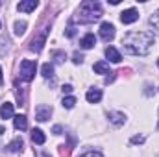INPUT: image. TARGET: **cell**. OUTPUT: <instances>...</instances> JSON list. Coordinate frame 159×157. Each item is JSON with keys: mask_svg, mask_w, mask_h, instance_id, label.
Listing matches in <instances>:
<instances>
[{"mask_svg": "<svg viewBox=\"0 0 159 157\" xmlns=\"http://www.w3.org/2000/svg\"><path fill=\"white\" fill-rule=\"evenodd\" d=\"M122 46H124L126 54L146 56L154 46V34H150V32H129L124 35Z\"/></svg>", "mask_w": 159, "mask_h": 157, "instance_id": "obj_1", "label": "cell"}, {"mask_svg": "<svg viewBox=\"0 0 159 157\" xmlns=\"http://www.w3.org/2000/svg\"><path fill=\"white\" fill-rule=\"evenodd\" d=\"M102 15H104V11H102L100 2H96V0H85V2L80 4L74 20L80 22V24H89V22L98 20Z\"/></svg>", "mask_w": 159, "mask_h": 157, "instance_id": "obj_2", "label": "cell"}, {"mask_svg": "<svg viewBox=\"0 0 159 157\" xmlns=\"http://www.w3.org/2000/svg\"><path fill=\"white\" fill-rule=\"evenodd\" d=\"M35 76V61L32 59H24L20 63V78L24 81H32Z\"/></svg>", "mask_w": 159, "mask_h": 157, "instance_id": "obj_3", "label": "cell"}, {"mask_svg": "<svg viewBox=\"0 0 159 157\" xmlns=\"http://www.w3.org/2000/svg\"><path fill=\"white\" fill-rule=\"evenodd\" d=\"M46 35H48V28H43L39 34L32 39V43H30V50H32V52H41L43 46L46 44Z\"/></svg>", "mask_w": 159, "mask_h": 157, "instance_id": "obj_4", "label": "cell"}, {"mask_svg": "<svg viewBox=\"0 0 159 157\" xmlns=\"http://www.w3.org/2000/svg\"><path fill=\"white\" fill-rule=\"evenodd\" d=\"M50 117H52V107H50V105H46V104H39V105L35 107V120H39V122H46Z\"/></svg>", "mask_w": 159, "mask_h": 157, "instance_id": "obj_5", "label": "cell"}, {"mask_svg": "<svg viewBox=\"0 0 159 157\" xmlns=\"http://www.w3.org/2000/svg\"><path fill=\"white\" fill-rule=\"evenodd\" d=\"M100 37L106 43L113 41V37H115V26L111 22H102V26H100Z\"/></svg>", "mask_w": 159, "mask_h": 157, "instance_id": "obj_6", "label": "cell"}, {"mask_svg": "<svg viewBox=\"0 0 159 157\" xmlns=\"http://www.w3.org/2000/svg\"><path fill=\"white\" fill-rule=\"evenodd\" d=\"M137 19H139V11L133 9V7H129V9H126V11L120 13V20H122V24H133Z\"/></svg>", "mask_w": 159, "mask_h": 157, "instance_id": "obj_7", "label": "cell"}, {"mask_svg": "<svg viewBox=\"0 0 159 157\" xmlns=\"http://www.w3.org/2000/svg\"><path fill=\"white\" fill-rule=\"evenodd\" d=\"M37 6H39L37 0H24V2H19V4H17V9H19V11H24V13H30V11H34Z\"/></svg>", "mask_w": 159, "mask_h": 157, "instance_id": "obj_8", "label": "cell"}, {"mask_svg": "<svg viewBox=\"0 0 159 157\" xmlns=\"http://www.w3.org/2000/svg\"><path fill=\"white\" fill-rule=\"evenodd\" d=\"M85 98H87V102H89V104H98V102L102 100V91H100V89H96V87H93V89H89V91H87Z\"/></svg>", "mask_w": 159, "mask_h": 157, "instance_id": "obj_9", "label": "cell"}, {"mask_svg": "<svg viewBox=\"0 0 159 157\" xmlns=\"http://www.w3.org/2000/svg\"><path fill=\"white\" fill-rule=\"evenodd\" d=\"M106 57H107L109 61H113V63H120V61H122V56H120V52L115 46H107V48H106Z\"/></svg>", "mask_w": 159, "mask_h": 157, "instance_id": "obj_10", "label": "cell"}, {"mask_svg": "<svg viewBox=\"0 0 159 157\" xmlns=\"http://www.w3.org/2000/svg\"><path fill=\"white\" fill-rule=\"evenodd\" d=\"M96 44V37H94V34H87V35H83L81 41H80V46L83 48V50H89V48H93Z\"/></svg>", "mask_w": 159, "mask_h": 157, "instance_id": "obj_11", "label": "cell"}, {"mask_svg": "<svg viewBox=\"0 0 159 157\" xmlns=\"http://www.w3.org/2000/svg\"><path fill=\"white\" fill-rule=\"evenodd\" d=\"M107 118H109V122H111L113 126H122V124L126 122L124 113H117V111H111V113L107 115Z\"/></svg>", "mask_w": 159, "mask_h": 157, "instance_id": "obj_12", "label": "cell"}, {"mask_svg": "<svg viewBox=\"0 0 159 157\" xmlns=\"http://www.w3.org/2000/svg\"><path fill=\"white\" fill-rule=\"evenodd\" d=\"M13 124H15V128L20 129V131L28 129V118L24 117V115H15V117H13Z\"/></svg>", "mask_w": 159, "mask_h": 157, "instance_id": "obj_13", "label": "cell"}, {"mask_svg": "<svg viewBox=\"0 0 159 157\" xmlns=\"http://www.w3.org/2000/svg\"><path fill=\"white\" fill-rule=\"evenodd\" d=\"M0 117L4 118V120L13 118V104H9V102L2 104V107H0Z\"/></svg>", "mask_w": 159, "mask_h": 157, "instance_id": "obj_14", "label": "cell"}, {"mask_svg": "<svg viewBox=\"0 0 159 157\" xmlns=\"http://www.w3.org/2000/svg\"><path fill=\"white\" fill-rule=\"evenodd\" d=\"M94 72L96 74H109V65L106 63V61H98V63H94Z\"/></svg>", "mask_w": 159, "mask_h": 157, "instance_id": "obj_15", "label": "cell"}, {"mask_svg": "<svg viewBox=\"0 0 159 157\" xmlns=\"http://www.w3.org/2000/svg\"><path fill=\"white\" fill-rule=\"evenodd\" d=\"M7 150H9V152H13V154H15V152H20V150H22V139H20V137L13 139V141L7 144Z\"/></svg>", "mask_w": 159, "mask_h": 157, "instance_id": "obj_16", "label": "cell"}, {"mask_svg": "<svg viewBox=\"0 0 159 157\" xmlns=\"http://www.w3.org/2000/svg\"><path fill=\"white\" fill-rule=\"evenodd\" d=\"M32 141H34L35 144H44L46 137H44V133H43L41 129H34V131H32Z\"/></svg>", "mask_w": 159, "mask_h": 157, "instance_id": "obj_17", "label": "cell"}, {"mask_svg": "<svg viewBox=\"0 0 159 157\" xmlns=\"http://www.w3.org/2000/svg\"><path fill=\"white\" fill-rule=\"evenodd\" d=\"M41 74H43L44 78H52V76H54V65H52V63H44V65L41 67Z\"/></svg>", "mask_w": 159, "mask_h": 157, "instance_id": "obj_18", "label": "cell"}, {"mask_svg": "<svg viewBox=\"0 0 159 157\" xmlns=\"http://www.w3.org/2000/svg\"><path fill=\"white\" fill-rule=\"evenodd\" d=\"M26 28H28V24L24 20H17L15 22V35H22L26 32Z\"/></svg>", "mask_w": 159, "mask_h": 157, "instance_id": "obj_19", "label": "cell"}, {"mask_svg": "<svg viewBox=\"0 0 159 157\" xmlns=\"http://www.w3.org/2000/svg\"><path fill=\"white\" fill-rule=\"evenodd\" d=\"M148 22H150V26H152L156 32H159V9L156 11V13L150 15V20H148Z\"/></svg>", "mask_w": 159, "mask_h": 157, "instance_id": "obj_20", "label": "cell"}, {"mask_svg": "<svg viewBox=\"0 0 159 157\" xmlns=\"http://www.w3.org/2000/svg\"><path fill=\"white\" fill-rule=\"evenodd\" d=\"M61 104H63V107H67V109H72V107L76 105V98H74V96H65Z\"/></svg>", "mask_w": 159, "mask_h": 157, "instance_id": "obj_21", "label": "cell"}, {"mask_svg": "<svg viewBox=\"0 0 159 157\" xmlns=\"http://www.w3.org/2000/svg\"><path fill=\"white\" fill-rule=\"evenodd\" d=\"M52 57H54V61H56V63H63V61L67 59V56H65V52H59V50H56V52H52Z\"/></svg>", "mask_w": 159, "mask_h": 157, "instance_id": "obj_22", "label": "cell"}, {"mask_svg": "<svg viewBox=\"0 0 159 157\" xmlns=\"http://www.w3.org/2000/svg\"><path fill=\"white\" fill-rule=\"evenodd\" d=\"M65 35H67V37H74V35H76V28H74V26L70 24V26H69V28L65 30Z\"/></svg>", "mask_w": 159, "mask_h": 157, "instance_id": "obj_23", "label": "cell"}, {"mask_svg": "<svg viewBox=\"0 0 159 157\" xmlns=\"http://www.w3.org/2000/svg\"><path fill=\"white\" fill-rule=\"evenodd\" d=\"M144 142V137L143 135H135L133 139H131V144H143Z\"/></svg>", "mask_w": 159, "mask_h": 157, "instance_id": "obj_24", "label": "cell"}, {"mask_svg": "<svg viewBox=\"0 0 159 157\" xmlns=\"http://www.w3.org/2000/svg\"><path fill=\"white\" fill-rule=\"evenodd\" d=\"M72 61H74L76 65H81V63H83V56H81V54H78V52H76V54L72 56Z\"/></svg>", "mask_w": 159, "mask_h": 157, "instance_id": "obj_25", "label": "cell"}, {"mask_svg": "<svg viewBox=\"0 0 159 157\" xmlns=\"http://www.w3.org/2000/svg\"><path fill=\"white\" fill-rule=\"evenodd\" d=\"M81 157H104L102 154H98V152H85Z\"/></svg>", "mask_w": 159, "mask_h": 157, "instance_id": "obj_26", "label": "cell"}, {"mask_svg": "<svg viewBox=\"0 0 159 157\" xmlns=\"http://www.w3.org/2000/svg\"><path fill=\"white\" fill-rule=\"evenodd\" d=\"M52 131H54L56 135H61V131H63V128H61V126H54V129H52Z\"/></svg>", "mask_w": 159, "mask_h": 157, "instance_id": "obj_27", "label": "cell"}, {"mask_svg": "<svg viewBox=\"0 0 159 157\" xmlns=\"http://www.w3.org/2000/svg\"><path fill=\"white\" fill-rule=\"evenodd\" d=\"M63 92H72V85H63Z\"/></svg>", "mask_w": 159, "mask_h": 157, "instance_id": "obj_28", "label": "cell"}, {"mask_svg": "<svg viewBox=\"0 0 159 157\" xmlns=\"http://www.w3.org/2000/svg\"><path fill=\"white\" fill-rule=\"evenodd\" d=\"M4 83V79H2V67H0V85Z\"/></svg>", "mask_w": 159, "mask_h": 157, "instance_id": "obj_29", "label": "cell"}, {"mask_svg": "<svg viewBox=\"0 0 159 157\" xmlns=\"http://www.w3.org/2000/svg\"><path fill=\"white\" fill-rule=\"evenodd\" d=\"M43 157H50V155H46V154H44V155H43Z\"/></svg>", "mask_w": 159, "mask_h": 157, "instance_id": "obj_30", "label": "cell"}, {"mask_svg": "<svg viewBox=\"0 0 159 157\" xmlns=\"http://www.w3.org/2000/svg\"><path fill=\"white\" fill-rule=\"evenodd\" d=\"M157 67H159V59H157Z\"/></svg>", "mask_w": 159, "mask_h": 157, "instance_id": "obj_31", "label": "cell"}, {"mask_svg": "<svg viewBox=\"0 0 159 157\" xmlns=\"http://www.w3.org/2000/svg\"><path fill=\"white\" fill-rule=\"evenodd\" d=\"M157 128H159V124H157Z\"/></svg>", "mask_w": 159, "mask_h": 157, "instance_id": "obj_32", "label": "cell"}]
</instances>
